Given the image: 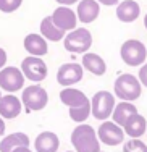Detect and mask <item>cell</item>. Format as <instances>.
<instances>
[{
  "mask_svg": "<svg viewBox=\"0 0 147 152\" xmlns=\"http://www.w3.org/2000/svg\"><path fill=\"white\" fill-rule=\"evenodd\" d=\"M71 144L74 152H100V141L91 125L79 123L71 133Z\"/></svg>",
  "mask_w": 147,
  "mask_h": 152,
  "instance_id": "cell-1",
  "label": "cell"
},
{
  "mask_svg": "<svg viewBox=\"0 0 147 152\" xmlns=\"http://www.w3.org/2000/svg\"><path fill=\"white\" fill-rule=\"evenodd\" d=\"M113 91L118 99L124 100V102H134L142 94V84L134 75L123 73L115 79Z\"/></svg>",
  "mask_w": 147,
  "mask_h": 152,
  "instance_id": "cell-2",
  "label": "cell"
},
{
  "mask_svg": "<svg viewBox=\"0 0 147 152\" xmlns=\"http://www.w3.org/2000/svg\"><path fill=\"white\" fill-rule=\"evenodd\" d=\"M120 57L128 66H141L147 60V47L138 39H128L121 44Z\"/></svg>",
  "mask_w": 147,
  "mask_h": 152,
  "instance_id": "cell-3",
  "label": "cell"
},
{
  "mask_svg": "<svg viewBox=\"0 0 147 152\" xmlns=\"http://www.w3.org/2000/svg\"><path fill=\"white\" fill-rule=\"evenodd\" d=\"M63 45L71 53H86L92 47V34L87 28H76L66 32L63 37Z\"/></svg>",
  "mask_w": 147,
  "mask_h": 152,
  "instance_id": "cell-4",
  "label": "cell"
},
{
  "mask_svg": "<svg viewBox=\"0 0 147 152\" xmlns=\"http://www.w3.org/2000/svg\"><path fill=\"white\" fill-rule=\"evenodd\" d=\"M21 102L26 112H41L42 108L47 107L49 94L41 84H31L28 88H23Z\"/></svg>",
  "mask_w": 147,
  "mask_h": 152,
  "instance_id": "cell-5",
  "label": "cell"
},
{
  "mask_svg": "<svg viewBox=\"0 0 147 152\" xmlns=\"http://www.w3.org/2000/svg\"><path fill=\"white\" fill-rule=\"evenodd\" d=\"M115 96L108 91H97L91 99V115L100 121L108 120L115 108Z\"/></svg>",
  "mask_w": 147,
  "mask_h": 152,
  "instance_id": "cell-6",
  "label": "cell"
},
{
  "mask_svg": "<svg viewBox=\"0 0 147 152\" xmlns=\"http://www.w3.org/2000/svg\"><path fill=\"white\" fill-rule=\"evenodd\" d=\"M20 70L23 71L24 78L36 83V84L44 81L47 78V73H49L47 63L42 60V57H33V55H28L26 58L21 61Z\"/></svg>",
  "mask_w": 147,
  "mask_h": 152,
  "instance_id": "cell-7",
  "label": "cell"
},
{
  "mask_svg": "<svg viewBox=\"0 0 147 152\" xmlns=\"http://www.w3.org/2000/svg\"><path fill=\"white\" fill-rule=\"evenodd\" d=\"M24 75L18 66H3L0 70V89L5 92H16L24 88Z\"/></svg>",
  "mask_w": 147,
  "mask_h": 152,
  "instance_id": "cell-8",
  "label": "cell"
},
{
  "mask_svg": "<svg viewBox=\"0 0 147 152\" xmlns=\"http://www.w3.org/2000/svg\"><path fill=\"white\" fill-rule=\"evenodd\" d=\"M97 137L100 142L107 144L110 147H115V146H120L121 142H124V131L116 123L105 120L97 128Z\"/></svg>",
  "mask_w": 147,
  "mask_h": 152,
  "instance_id": "cell-9",
  "label": "cell"
},
{
  "mask_svg": "<svg viewBox=\"0 0 147 152\" xmlns=\"http://www.w3.org/2000/svg\"><path fill=\"white\" fill-rule=\"evenodd\" d=\"M84 76V68L81 63H63L57 71V83L63 88H71L79 83Z\"/></svg>",
  "mask_w": 147,
  "mask_h": 152,
  "instance_id": "cell-10",
  "label": "cell"
},
{
  "mask_svg": "<svg viewBox=\"0 0 147 152\" xmlns=\"http://www.w3.org/2000/svg\"><path fill=\"white\" fill-rule=\"evenodd\" d=\"M50 16H52L53 24H55L57 28H60L62 31L70 32V31L76 29L78 16H76V12H73L70 7H65V5L57 7Z\"/></svg>",
  "mask_w": 147,
  "mask_h": 152,
  "instance_id": "cell-11",
  "label": "cell"
},
{
  "mask_svg": "<svg viewBox=\"0 0 147 152\" xmlns=\"http://www.w3.org/2000/svg\"><path fill=\"white\" fill-rule=\"evenodd\" d=\"M100 15V3L97 0H81L78 2L76 8V16L78 21H81L82 24L94 23Z\"/></svg>",
  "mask_w": 147,
  "mask_h": 152,
  "instance_id": "cell-12",
  "label": "cell"
},
{
  "mask_svg": "<svg viewBox=\"0 0 147 152\" xmlns=\"http://www.w3.org/2000/svg\"><path fill=\"white\" fill-rule=\"evenodd\" d=\"M60 100L62 104H65L68 108H82L91 105V100L79 89H73V88H65L60 91Z\"/></svg>",
  "mask_w": 147,
  "mask_h": 152,
  "instance_id": "cell-13",
  "label": "cell"
},
{
  "mask_svg": "<svg viewBox=\"0 0 147 152\" xmlns=\"http://www.w3.org/2000/svg\"><path fill=\"white\" fill-rule=\"evenodd\" d=\"M23 110V102L13 94H7V96L0 97V117L3 120H12L16 118Z\"/></svg>",
  "mask_w": 147,
  "mask_h": 152,
  "instance_id": "cell-14",
  "label": "cell"
},
{
  "mask_svg": "<svg viewBox=\"0 0 147 152\" xmlns=\"http://www.w3.org/2000/svg\"><path fill=\"white\" fill-rule=\"evenodd\" d=\"M116 18L121 23H132L141 15V7L136 0H123L116 5Z\"/></svg>",
  "mask_w": 147,
  "mask_h": 152,
  "instance_id": "cell-15",
  "label": "cell"
},
{
  "mask_svg": "<svg viewBox=\"0 0 147 152\" xmlns=\"http://www.w3.org/2000/svg\"><path fill=\"white\" fill-rule=\"evenodd\" d=\"M60 147V137L53 131H42L34 139L36 152H57Z\"/></svg>",
  "mask_w": 147,
  "mask_h": 152,
  "instance_id": "cell-16",
  "label": "cell"
},
{
  "mask_svg": "<svg viewBox=\"0 0 147 152\" xmlns=\"http://www.w3.org/2000/svg\"><path fill=\"white\" fill-rule=\"evenodd\" d=\"M23 45H24V50L33 57H44L45 53L49 52L47 41H45L41 34H36V32L28 34L26 37H24Z\"/></svg>",
  "mask_w": 147,
  "mask_h": 152,
  "instance_id": "cell-17",
  "label": "cell"
},
{
  "mask_svg": "<svg viewBox=\"0 0 147 152\" xmlns=\"http://www.w3.org/2000/svg\"><path fill=\"white\" fill-rule=\"evenodd\" d=\"M81 66L84 70H87L89 73L95 75V76H102L107 73V63L99 53L94 52H86L82 53V61H81Z\"/></svg>",
  "mask_w": 147,
  "mask_h": 152,
  "instance_id": "cell-18",
  "label": "cell"
},
{
  "mask_svg": "<svg viewBox=\"0 0 147 152\" xmlns=\"http://www.w3.org/2000/svg\"><path fill=\"white\" fill-rule=\"evenodd\" d=\"M138 113V108L132 102H124V100H121L120 104H116L112 112V121L116 123L118 126H121L123 128L124 123H126L132 115Z\"/></svg>",
  "mask_w": 147,
  "mask_h": 152,
  "instance_id": "cell-19",
  "label": "cell"
},
{
  "mask_svg": "<svg viewBox=\"0 0 147 152\" xmlns=\"http://www.w3.org/2000/svg\"><path fill=\"white\" fill-rule=\"evenodd\" d=\"M31 144V139L26 133H12V134H7L0 141V152H12L13 149L16 147H29Z\"/></svg>",
  "mask_w": 147,
  "mask_h": 152,
  "instance_id": "cell-20",
  "label": "cell"
},
{
  "mask_svg": "<svg viewBox=\"0 0 147 152\" xmlns=\"http://www.w3.org/2000/svg\"><path fill=\"white\" fill-rule=\"evenodd\" d=\"M123 131H124V134H128L130 137H132V139H139V137L144 136L146 131H147V120L139 113L132 115L130 120L124 123Z\"/></svg>",
  "mask_w": 147,
  "mask_h": 152,
  "instance_id": "cell-21",
  "label": "cell"
},
{
  "mask_svg": "<svg viewBox=\"0 0 147 152\" xmlns=\"http://www.w3.org/2000/svg\"><path fill=\"white\" fill-rule=\"evenodd\" d=\"M41 36L45 39V41H52V42H58L63 41V37L66 36L65 31H62L60 28H57L52 21V16H45L44 20L41 21Z\"/></svg>",
  "mask_w": 147,
  "mask_h": 152,
  "instance_id": "cell-22",
  "label": "cell"
},
{
  "mask_svg": "<svg viewBox=\"0 0 147 152\" xmlns=\"http://www.w3.org/2000/svg\"><path fill=\"white\" fill-rule=\"evenodd\" d=\"M123 152H147V144L141 139H131L123 142Z\"/></svg>",
  "mask_w": 147,
  "mask_h": 152,
  "instance_id": "cell-23",
  "label": "cell"
},
{
  "mask_svg": "<svg viewBox=\"0 0 147 152\" xmlns=\"http://www.w3.org/2000/svg\"><path fill=\"white\" fill-rule=\"evenodd\" d=\"M23 0H0V12L3 13H13L21 7Z\"/></svg>",
  "mask_w": 147,
  "mask_h": 152,
  "instance_id": "cell-24",
  "label": "cell"
},
{
  "mask_svg": "<svg viewBox=\"0 0 147 152\" xmlns=\"http://www.w3.org/2000/svg\"><path fill=\"white\" fill-rule=\"evenodd\" d=\"M139 81H141V84L142 86H146L147 88V63H144V65H141V68H139Z\"/></svg>",
  "mask_w": 147,
  "mask_h": 152,
  "instance_id": "cell-25",
  "label": "cell"
},
{
  "mask_svg": "<svg viewBox=\"0 0 147 152\" xmlns=\"http://www.w3.org/2000/svg\"><path fill=\"white\" fill-rule=\"evenodd\" d=\"M7 60H8V55H7V52L0 47V70H2L3 66H7V65H5Z\"/></svg>",
  "mask_w": 147,
  "mask_h": 152,
  "instance_id": "cell-26",
  "label": "cell"
},
{
  "mask_svg": "<svg viewBox=\"0 0 147 152\" xmlns=\"http://www.w3.org/2000/svg\"><path fill=\"white\" fill-rule=\"evenodd\" d=\"M57 3H60V5H65V7H71L74 5V3H78L79 0H55Z\"/></svg>",
  "mask_w": 147,
  "mask_h": 152,
  "instance_id": "cell-27",
  "label": "cell"
},
{
  "mask_svg": "<svg viewBox=\"0 0 147 152\" xmlns=\"http://www.w3.org/2000/svg\"><path fill=\"white\" fill-rule=\"evenodd\" d=\"M97 2L102 3V5H107V7H113V5H118L120 0H97Z\"/></svg>",
  "mask_w": 147,
  "mask_h": 152,
  "instance_id": "cell-28",
  "label": "cell"
},
{
  "mask_svg": "<svg viewBox=\"0 0 147 152\" xmlns=\"http://www.w3.org/2000/svg\"><path fill=\"white\" fill-rule=\"evenodd\" d=\"M3 134H5V120L0 117V137H2Z\"/></svg>",
  "mask_w": 147,
  "mask_h": 152,
  "instance_id": "cell-29",
  "label": "cell"
},
{
  "mask_svg": "<svg viewBox=\"0 0 147 152\" xmlns=\"http://www.w3.org/2000/svg\"><path fill=\"white\" fill-rule=\"evenodd\" d=\"M12 152H33V151H31L29 147L24 146V147H16V149H13Z\"/></svg>",
  "mask_w": 147,
  "mask_h": 152,
  "instance_id": "cell-30",
  "label": "cell"
},
{
  "mask_svg": "<svg viewBox=\"0 0 147 152\" xmlns=\"http://www.w3.org/2000/svg\"><path fill=\"white\" fill-rule=\"evenodd\" d=\"M144 28H146V29H147V15L144 16Z\"/></svg>",
  "mask_w": 147,
  "mask_h": 152,
  "instance_id": "cell-31",
  "label": "cell"
},
{
  "mask_svg": "<svg viewBox=\"0 0 147 152\" xmlns=\"http://www.w3.org/2000/svg\"><path fill=\"white\" fill-rule=\"evenodd\" d=\"M0 97H2V89H0Z\"/></svg>",
  "mask_w": 147,
  "mask_h": 152,
  "instance_id": "cell-32",
  "label": "cell"
},
{
  "mask_svg": "<svg viewBox=\"0 0 147 152\" xmlns=\"http://www.w3.org/2000/svg\"><path fill=\"white\" fill-rule=\"evenodd\" d=\"M66 152H71V151H66Z\"/></svg>",
  "mask_w": 147,
  "mask_h": 152,
  "instance_id": "cell-33",
  "label": "cell"
},
{
  "mask_svg": "<svg viewBox=\"0 0 147 152\" xmlns=\"http://www.w3.org/2000/svg\"><path fill=\"white\" fill-rule=\"evenodd\" d=\"M146 133H147V131H146Z\"/></svg>",
  "mask_w": 147,
  "mask_h": 152,
  "instance_id": "cell-34",
  "label": "cell"
}]
</instances>
